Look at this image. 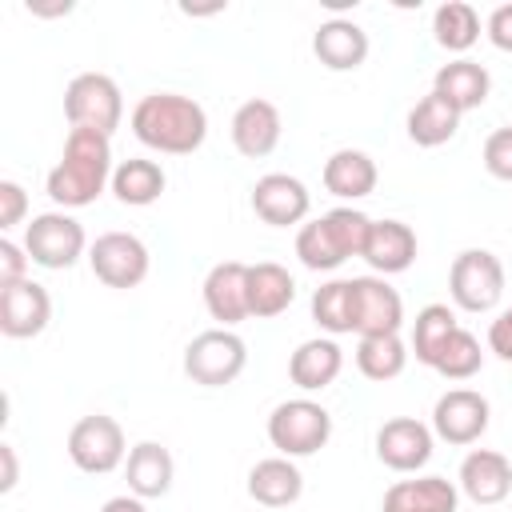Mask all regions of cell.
Returning a JSON list of instances; mask_svg holds the SVG:
<instances>
[{
  "instance_id": "obj_1",
  "label": "cell",
  "mask_w": 512,
  "mask_h": 512,
  "mask_svg": "<svg viewBox=\"0 0 512 512\" xmlns=\"http://www.w3.org/2000/svg\"><path fill=\"white\" fill-rule=\"evenodd\" d=\"M132 132L144 148L164 156H188L208 136V112L180 92H148L132 108Z\"/></svg>"
},
{
  "instance_id": "obj_2",
  "label": "cell",
  "mask_w": 512,
  "mask_h": 512,
  "mask_svg": "<svg viewBox=\"0 0 512 512\" xmlns=\"http://www.w3.org/2000/svg\"><path fill=\"white\" fill-rule=\"evenodd\" d=\"M112 172V136L72 128L60 164L48 172V196L60 208H84L104 192V184H112Z\"/></svg>"
},
{
  "instance_id": "obj_3",
  "label": "cell",
  "mask_w": 512,
  "mask_h": 512,
  "mask_svg": "<svg viewBox=\"0 0 512 512\" xmlns=\"http://www.w3.org/2000/svg\"><path fill=\"white\" fill-rule=\"evenodd\" d=\"M368 232H372V216H364L360 208H332V212L300 224L296 256L312 272H332L348 256H364Z\"/></svg>"
},
{
  "instance_id": "obj_4",
  "label": "cell",
  "mask_w": 512,
  "mask_h": 512,
  "mask_svg": "<svg viewBox=\"0 0 512 512\" xmlns=\"http://www.w3.org/2000/svg\"><path fill=\"white\" fill-rule=\"evenodd\" d=\"M268 440L280 456L296 460V456H312L320 452L328 440H332V416L324 404L308 400V396H296V400H284L272 408L268 416Z\"/></svg>"
},
{
  "instance_id": "obj_5",
  "label": "cell",
  "mask_w": 512,
  "mask_h": 512,
  "mask_svg": "<svg viewBox=\"0 0 512 512\" xmlns=\"http://www.w3.org/2000/svg\"><path fill=\"white\" fill-rule=\"evenodd\" d=\"M64 116L72 128H92L112 136L124 120V96L112 76L104 72H80L64 88Z\"/></svg>"
},
{
  "instance_id": "obj_6",
  "label": "cell",
  "mask_w": 512,
  "mask_h": 512,
  "mask_svg": "<svg viewBox=\"0 0 512 512\" xmlns=\"http://www.w3.org/2000/svg\"><path fill=\"white\" fill-rule=\"evenodd\" d=\"M452 304L464 312H492L504 296V264L488 248H464L448 268Z\"/></svg>"
},
{
  "instance_id": "obj_7",
  "label": "cell",
  "mask_w": 512,
  "mask_h": 512,
  "mask_svg": "<svg viewBox=\"0 0 512 512\" xmlns=\"http://www.w3.org/2000/svg\"><path fill=\"white\" fill-rule=\"evenodd\" d=\"M248 364V348L232 328H208L188 340L184 348V372L192 384L204 388H224L232 384Z\"/></svg>"
},
{
  "instance_id": "obj_8",
  "label": "cell",
  "mask_w": 512,
  "mask_h": 512,
  "mask_svg": "<svg viewBox=\"0 0 512 512\" xmlns=\"http://www.w3.org/2000/svg\"><path fill=\"white\" fill-rule=\"evenodd\" d=\"M84 248H88V236L80 220L68 212H40L24 228V252L40 268H52V272L72 268L84 256Z\"/></svg>"
},
{
  "instance_id": "obj_9",
  "label": "cell",
  "mask_w": 512,
  "mask_h": 512,
  "mask_svg": "<svg viewBox=\"0 0 512 512\" xmlns=\"http://www.w3.org/2000/svg\"><path fill=\"white\" fill-rule=\"evenodd\" d=\"M128 456V444H124V428L104 416V412H92L84 420L72 424L68 432V460L88 472V476H108L112 468H120Z\"/></svg>"
},
{
  "instance_id": "obj_10",
  "label": "cell",
  "mask_w": 512,
  "mask_h": 512,
  "mask_svg": "<svg viewBox=\"0 0 512 512\" xmlns=\"http://www.w3.org/2000/svg\"><path fill=\"white\" fill-rule=\"evenodd\" d=\"M88 264H92L100 284H108V288H136V284H144L152 256H148V244L140 236H132V232H104V236L92 240Z\"/></svg>"
},
{
  "instance_id": "obj_11",
  "label": "cell",
  "mask_w": 512,
  "mask_h": 512,
  "mask_svg": "<svg viewBox=\"0 0 512 512\" xmlns=\"http://www.w3.org/2000/svg\"><path fill=\"white\" fill-rule=\"evenodd\" d=\"M404 324V300L384 276H352V332L396 336Z\"/></svg>"
},
{
  "instance_id": "obj_12",
  "label": "cell",
  "mask_w": 512,
  "mask_h": 512,
  "mask_svg": "<svg viewBox=\"0 0 512 512\" xmlns=\"http://www.w3.org/2000/svg\"><path fill=\"white\" fill-rule=\"evenodd\" d=\"M488 420H492V408L472 388H448L432 408V432L456 448L476 444L488 432Z\"/></svg>"
},
{
  "instance_id": "obj_13",
  "label": "cell",
  "mask_w": 512,
  "mask_h": 512,
  "mask_svg": "<svg viewBox=\"0 0 512 512\" xmlns=\"http://www.w3.org/2000/svg\"><path fill=\"white\" fill-rule=\"evenodd\" d=\"M432 436L436 432L416 416H392L376 432V456L392 472H416L432 460Z\"/></svg>"
},
{
  "instance_id": "obj_14",
  "label": "cell",
  "mask_w": 512,
  "mask_h": 512,
  "mask_svg": "<svg viewBox=\"0 0 512 512\" xmlns=\"http://www.w3.org/2000/svg\"><path fill=\"white\" fill-rule=\"evenodd\" d=\"M312 208V196L304 188V180L288 176V172H268L252 184V212L272 224V228H288V224H300Z\"/></svg>"
},
{
  "instance_id": "obj_15",
  "label": "cell",
  "mask_w": 512,
  "mask_h": 512,
  "mask_svg": "<svg viewBox=\"0 0 512 512\" xmlns=\"http://www.w3.org/2000/svg\"><path fill=\"white\" fill-rule=\"evenodd\" d=\"M52 320V296L36 280H20L12 288H0V332L8 340L40 336Z\"/></svg>"
},
{
  "instance_id": "obj_16",
  "label": "cell",
  "mask_w": 512,
  "mask_h": 512,
  "mask_svg": "<svg viewBox=\"0 0 512 512\" xmlns=\"http://www.w3.org/2000/svg\"><path fill=\"white\" fill-rule=\"evenodd\" d=\"M204 308L220 328H232L252 316L248 308V264L240 260H220L204 276Z\"/></svg>"
},
{
  "instance_id": "obj_17",
  "label": "cell",
  "mask_w": 512,
  "mask_h": 512,
  "mask_svg": "<svg viewBox=\"0 0 512 512\" xmlns=\"http://www.w3.org/2000/svg\"><path fill=\"white\" fill-rule=\"evenodd\" d=\"M280 132H284V120H280V108L264 96H252L244 100L236 112H232V144L240 156L248 160H260L268 156L276 144H280Z\"/></svg>"
},
{
  "instance_id": "obj_18",
  "label": "cell",
  "mask_w": 512,
  "mask_h": 512,
  "mask_svg": "<svg viewBox=\"0 0 512 512\" xmlns=\"http://www.w3.org/2000/svg\"><path fill=\"white\" fill-rule=\"evenodd\" d=\"M460 492L472 500V504H480V508H488V504H500V500H508V492H512V464H508V456L504 452H492V448H472L468 456H464V464H460Z\"/></svg>"
},
{
  "instance_id": "obj_19",
  "label": "cell",
  "mask_w": 512,
  "mask_h": 512,
  "mask_svg": "<svg viewBox=\"0 0 512 512\" xmlns=\"http://www.w3.org/2000/svg\"><path fill=\"white\" fill-rule=\"evenodd\" d=\"M312 52L328 72H356L368 60V32L356 20L332 16L316 28L312 36Z\"/></svg>"
},
{
  "instance_id": "obj_20",
  "label": "cell",
  "mask_w": 512,
  "mask_h": 512,
  "mask_svg": "<svg viewBox=\"0 0 512 512\" xmlns=\"http://www.w3.org/2000/svg\"><path fill=\"white\" fill-rule=\"evenodd\" d=\"M364 260L376 276H396L408 272L416 260V232L404 220H372L368 244H364Z\"/></svg>"
},
{
  "instance_id": "obj_21",
  "label": "cell",
  "mask_w": 512,
  "mask_h": 512,
  "mask_svg": "<svg viewBox=\"0 0 512 512\" xmlns=\"http://www.w3.org/2000/svg\"><path fill=\"white\" fill-rule=\"evenodd\" d=\"M172 452L156 440H140L136 448H128V460H124V480H128V492L140 496V500H156L172 488Z\"/></svg>"
},
{
  "instance_id": "obj_22",
  "label": "cell",
  "mask_w": 512,
  "mask_h": 512,
  "mask_svg": "<svg viewBox=\"0 0 512 512\" xmlns=\"http://www.w3.org/2000/svg\"><path fill=\"white\" fill-rule=\"evenodd\" d=\"M320 176H324V188L332 196H340V200H364V196L376 192V180H380L376 160L368 152H360V148H336L324 160Z\"/></svg>"
},
{
  "instance_id": "obj_23",
  "label": "cell",
  "mask_w": 512,
  "mask_h": 512,
  "mask_svg": "<svg viewBox=\"0 0 512 512\" xmlns=\"http://www.w3.org/2000/svg\"><path fill=\"white\" fill-rule=\"evenodd\" d=\"M460 492L444 476H416V480H396L384 492V512H456Z\"/></svg>"
},
{
  "instance_id": "obj_24",
  "label": "cell",
  "mask_w": 512,
  "mask_h": 512,
  "mask_svg": "<svg viewBox=\"0 0 512 512\" xmlns=\"http://www.w3.org/2000/svg\"><path fill=\"white\" fill-rule=\"evenodd\" d=\"M340 368H344V352H340V344H336L332 336L304 340V344L292 352V360H288V376H292V384H296L300 392H320V388H328V384L340 376Z\"/></svg>"
},
{
  "instance_id": "obj_25",
  "label": "cell",
  "mask_w": 512,
  "mask_h": 512,
  "mask_svg": "<svg viewBox=\"0 0 512 512\" xmlns=\"http://www.w3.org/2000/svg\"><path fill=\"white\" fill-rule=\"evenodd\" d=\"M300 492H304V476L288 456L256 460L248 472V496L264 508H288L300 500Z\"/></svg>"
},
{
  "instance_id": "obj_26",
  "label": "cell",
  "mask_w": 512,
  "mask_h": 512,
  "mask_svg": "<svg viewBox=\"0 0 512 512\" xmlns=\"http://www.w3.org/2000/svg\"><path fill=\"white\" fill-rule=\"evenodd\" d=\"M432 92H440V96L464 116V112H472V108H480V104L488 100L492 76H488V68L476 64V60H448V64L436 72Z\"/></svg>"
},
{
  "instance_id": "obj_27",
  "label": "cell",
  "mask_w": 512,
  "mask_h": 512,
  "mask_svg": "<svg viewBox=\"0 0 512 512\" xmlns=\"http://www.w3.org/2000/svg\"><path fill=\"white\" fill-rule=\"evenodd\" d=\"M292 300H296V280H292L288 268H280L272 260L248 264V308H252L256 320L280 316Z\"/></svg>"
},
{
  "instance_id": "obj_28",
  "label": "cell",
  "mask_w": 512,
  "mask_h": 512,
  "mask_svg": "<svg viewBox=\"0 0 512 512\" xmlns=\"http://www.w3.org/2000/svg\"><path fill=\"white\" fill-rule=\"evenodd\" d=\"M164 188H168L164 168L156 160H144V156H132V160L116 164V172H112V196L120 204H128V208L156 204L164 196Z\"/></svg>"
},
{
  "instance_id": "obj_29",
  "label": "cell",
  "mask_w": 512,
  "mask_h": 512,
  "mask_svg": "<svg viewBox=\"0 0 512 512\" xmlns=\"http://www.w3.org/2000/svg\"><path fill=\"white\" fill-rule=\"evenodd\" d=\"M460 128V112L440 96V92H428L412 104L408 112V140L420 144V148H440L456 136Z\"/></svg>"
},
{
  "instance_id": "obj_30",
  "label": "cell",
  "mask_w": 512,
  "mask_h": 512,
  "mask_svg": "<svg viewBox=\"0 0 512 512\" xmlns=\"http://www.w3.org/2000/svg\"><path fill=\"white\" fill-rule=\"evenodd\" d=\"M404 364H408V348H404L400 332L396 336H360V344H356L360 376L384 384V380H396L404 372Z\"/></svg>"
},
{
  "instance_id": "obj_31",
  "label": "cell",
  "mask_w": 512,
  "mask_h": 512,
  "mask_svg": "<svg viewBox=\"0 0 512 512\" xmlns=\"http://www.w3.org/2000/svg\"><path fill=\"white\" fill-rule=\"evenodd\" d=\"M432 36L440 48L448 52H468L476 40H480V16L472 4L464 0H448L432 12Z\"/></svg>"
},
{
  "instance_id": "obj_32",
  "label": "cell",
  "mask_w": 512,
  "mask_h": 512,
  "mask_svg": "<svg viewBox=\"0 0 512 512\" xmlns=\"http://www.w3.org/2000/svg\"><path fill=\"white\" fill-rule=\"evenodd\" d=\"M456 312L448 304H424L416 312V324H412V352L420 364H436V352L444 348V340L456 332Z\"/></svg>"
},
{
  "instance_id": "obj_33",
  "label": "cell",
  "mask_w": 512,
  "mask_h": 512,
  "mask_svg": "<svg viewBox=\"0 0 512 512\" xmlns=\"http://www.w3.org/2000/svg\"><path fill=\"white\" fill-rule=\"evenodd\" d=\"M312 320L328 336L352 332V280H328L312 292Z\"/></svg>"
},
{
  "instance_id": "obj_34",
  "label": "cell",
  "mask_w": 512,
  "mask_h": 512,
  "mask_svg": "<svg viewBox=\"0 0 512 512\" xmlns=\"http://www.w3.org/2000/svg\"><path fill=\"white\" fill-rule=\"evenodd\" d=\"M480 364H484L480 340H476L468 328H456V332L444 340V348L436 352V364H432V368H436L444 380H468V376L480 372Z\"/></svg>"
},
{
  "instance_id": "obj_35",
  "label": "cell",
  "mask_w": 512,
  "mask_h": 512,
  "mask_svg": "<svg viewBox=\"0 0 512 512\" xmlns=\"http://www.w3.org/2000/svg\"><path fill=\"white\" fill-rule=\"evenodd\" d=\"M484 168H488L496 180H512V124L496 128V132L484 140Z\"/></svg>"
},
{
  "instance_id": "obj_36",
  "label": "cell",
  "mask_w": 512,
  "mask_h": 512,
  "mask_svg": "<svg viewBox=\"0 0 512 512\" xmlns=\"http://www.w3.org/2000/svg\"><path fill=\"white\" fill-rule=\"evenodd\" d=\"M20 280H28V252H24V244L4 236L0 240V288H12Z\"/></svg>"
},
{
  "instance_id": "obj_37",
  "label": "cell",
  "mask_w": 512,
  "mask_h": 512,
  "mask_svg": "<svg viewBox=\"0 0 512 512\" xmlns=\"http://www.w3.org/2000/svg\"><path fill=\"white\" fill-rule=\"evenodd\" d=\"M28 212V192L16 180H0V228H16Z\"/></svg>"
},
{
  "instance_id": "obj_38",
  "label": "cell",
  "mask_w": 512,
  "mask_h": 512,
  "mask_svg": "<svg viewBox=\"0 0 512 512\" xmlns=\"http://www.w3.org/2000/svg\"><path fill=\"white\" fill-rule=\"evenodd\" d=\"M488 352H496L504 364H512V308H504L488 324Z\"/></svg>"
},
{
  "instance_id": "obj_39",
  "label": "cell",
  "mask_w": 512,
  "mask_h": 512,
  "mask_svg": "<svg viewBox=\"0 0 512 512\" xmlns=\"http://www.w3.org/2000/svg\"><path fill=\"white\" fill-rule=\"evenodd\" d=\"M488 40H492V48H500V52H512V4H500V8H492V16H488Z\"/></svg>"
},
{
  "instance_id": "obj_40",
  "label": "cell",
  "mask_w": 512,
  "mask_h": 512,
  "mask_svg": "<svg viewBox=\"0 0 512 512\" xmlns=\"http://www.w3.org/2000/svg\"><path fill=\"white\" fill-rule=\"evenodd\" d=\"M0 464H4L0 492H12V488H16V476H20V468H16V448H12V444H0Z\"/></svg>"
},
{
  "instance_id": "obj_41",
  "label": "cell",
  "mask_w": 512,
  "mask_h": 512,
  "mask_svg": "<svg viewBox=\"0 0 512 512\" xmlns=\"http://www.w3.org/2000/svg\"><path fill=\"white\" fill-rule=\"evenodd\" d=\"M100 512H148V508L140 496H112V500H104Z\"/></svg>"
}]
</instances>
